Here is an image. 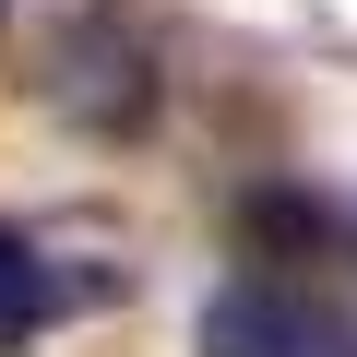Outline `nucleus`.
Segmentation results:
<instances>
[{"instance_id": "obj_1", "label": "nucleus", "mask_w": 357, "mask_h": 357, "mask_svg": "<svg viewBox=\"0 0 357 357\" xmlns=\"http://www.w3.org/2000/svg\"><path fill=\"white\" fill-rule=\"evenodd\" d=\"M48 107L84 119V131H143L155 119V48L119 13H72L48 36Z\"/></svg>"}, {"instance_id": "obj_2", "label": "nucleus", "mask_w": 357, "mask_h": 357, "mask_svg": "<svg viewBox=\"0 0 357 357\" xmlns=\"http://www.w3.org/2000/svg\"><path fill=\"white\" fill-rule=\"evenodd\" d=\"M203 357H357V321L321 310L310 286L238 274V286L203 298Z\"/></svg>"}, {"instance_id": "obj_3", "label": "nucleus", "mask_w": 357, "mask_h": 357, "mask_svg": "<svg viewBox=\"0 0 357 357\" xmlns=\"http://www.w3.org/2000/svg\"><path fill=\"white\" fill-rule=\"evenodd\" d=\"M48 310H60V274L36 262V238H13V227H0V357H13V345H36V333H48Z\"/></svg>"}]
</instances>
